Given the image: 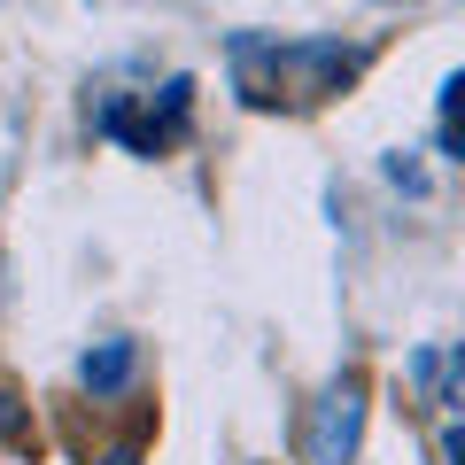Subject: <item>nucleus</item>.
Listing matches in <instances>:
<instances>
[{
  "instance_id": "20e7f679",
  "label": "nucleus",
  "mask_w": 465,
  "mask_h": 465,
  "mask_svg": "<svg viewBox=\"0 0 465 465\" xmlns=\"http://www.w3.org/2000/svg\"><path fill=\"white\" fill-rule=\"evenodd\" d=\"M442 148H450V155H465V70L442 85Z\"/></svg>"
},
{
  "instance_id": "423d86ee",
  "label": "nucleus",
  "mask_w": 465,
  "mask_h": 465,
  "mask_svg": "<svg viewBox=\"0 0 465 465\" xmlns=\"http://www.w3.org/2000/svg\"><path fill=\"white\" fill-rule=\"evenodd\" d=\"M442 465H465V419H458V427L442 434Z\"/></svg>"
},
{
  "instance_id": "39448f33",
  "label": "nucleus",
  "mask_w": 465,
  "mask_h": 465,
  "mask_svg": "<svg viewBox=\"0 0 465 465\" xmlns=\"http://www.w3.org/2000/svg\"><path fill=\"white\" fill-rule=\"evenodd\" d=\"M442 403H458V411H465V341L450 349V388H442Z\"/></svg>"
},
{
  "instance_id": "f257e3e1",
  "label": "nucleus",
  "mask_w": 465,
  "mask_h": 465,
  "mask_svg": "<svg viewBox=\"0 0 465 465\" xmlns=\"http://www.w3.org/2000/svg\"><path fill=\"white\" fill-rule=\"evenodd\" d=\"M357 54L333 47V39H232V78L256 109L272 101H326L349 85Z\"/></svg>"
},
{
  "instance_id": "f03ea898",
  "label": "nucleus",
  "mask_w": 465,
  "mask_h": 465,
  "mask_svg": "<svg viewBox=\"0 0 465 465\" xmlns=\"http://www.w3.org/2000/svg\"><path fill=\"white\" fill-rule=\"evenodd\" d=\"M357 434H365V381L341 372V381L318 396L311 427H302V458H311V465H349V458H357Z\"/></svg>"
},
{
  "instance_id": "0eeeda50",
  "label": "nucleus",
  "mask_w": 465,
  "mask_h": 465,
  "mask_svg": "<svg viewBox=\"0 0 465 465\" xmlns=\"http://www.w3.org/2000/svg\"><path fill=\"white\" fill-rule=\"evenodd\" d=\"M101 465H140V458H133V450H109V458H101Z\"/></svg>"
},
{
  "instance_id": "7ed1b4c3",
  "label": "nucleus",
  "mask_w": 465,
  "mask_h": 465,
  "mask_svg": "<svg viewBox=\"0 0 465 465\" xmlns=\"http://www.w3.org/2000/svg\"><path fill=\"white\" fill-rule=\"evenodd\" d=\"M133 365H140V349H133V341H101V349H85L78 381L94 388V396H109V388H124V381H133Z\"/></svg>"
}]
</instances>
